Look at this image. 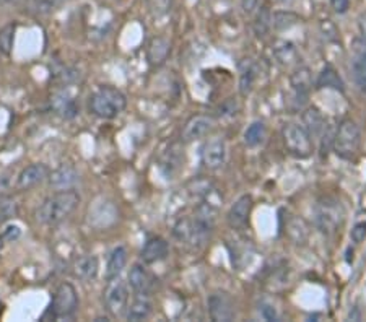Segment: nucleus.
Wrapping results in <instances>:
<instances>
[{"mask_svg": "<svg viewBox=\"0 0 366 322\" xmlns=\"http://www.w3.org/2000/svg\"><path fill=\"white\" fill-rule=\"evenodd\" d=\"M227 161V144L220 137L210 139L202 149V163L205 168L218 169Z\"/></svg>", "mask_w": 366, "mask_h": 322, "instance_id": "nucleus-10", "label": "nucleus"}, {"mask_svg": "<svg viewBox=\"0 0 366 322\" xmlns=\"http://www.w3.org/2000/svg\"><path fill=\"white\" fill-rule=\"evenodd\" d=\"M209 314L215 322H229L234 319L236 311L232 296L225 291H215L209 296Z\"/></svg>", "mask_w": 366, "mask_h": 322, "instance_id": "nucleus-8", "label": "nucleus"}, {"mask_svg": "<svg viewBox=\"0 0 366 322\" xmlns=\"http://www.w3.org/2000/svg\"><path fill=\"white\" fill-rule=\"evenodd\" d=\"M62 2L64 0H31V5L36 14L47 15L52 10H56Z\"/></svg>", "mask_w": 366, "mask_h": 322, "instance_id": "nucleus-31", "label": "nucleus"}, {"mask_svg": "<svg viewBox=\"0 0 366 322\" xmlns=\"http://www.w3.org/2000/svg\"><path fill=\"white\" fill-rule=\"evenodd\" d=\"M345 220V212L337 198L326 197L317 203L316 225L322 233L334 234Z\"/></svg>", "mask_w": 366, "mask_h": 322, "instance_id": "nucleus-4", "label": "nucleus"}, {"mask_svg": "<svg viewBox=\"0 0 366 322\" xmlns=\"http://www.w3.org/2000/svg\"><path fill=\"white\" fill-rule=\"evenodd\" d=\"M277 2L282 4V5H293L297 0H277Z\"/></svg>", "mask_w": 366, "mask_h": 322, "instance_id": "nucleus-39", "label": "nucleus"}, {"mask_svg": "<svg viewBox=\"0 0 366 322\" xmlns=\"http://www.w3.org/2000/svg\"><path fill=\"white\" fill-rule=\"evenodd\" d=\"M79 181H80L79 171L70 165H62L57 169H54L52 173H49V184L54 191L74 189V187L79 184Z\"/></svg>", "mask_w": 366, "mask_h": 322, "instance_id": "nucleus-12", "label": "nucleus"}, {"mask_svg": "<svg viewBox=\"0 0 366 322\" xmlns=\"http://www.w3.org/2000/svg\"><path fill=\"white\" fill-rule=\"evenodd\" d=\"M129 283L124 282L119 277L108 280L104 293H103V301L106 311L113 316H121L126 311L129 306Z\"/></svg>", "mask_w": 366, "mask_h": 322, "instance_id": "nucleus-7", "label": "nucleus"}, {"mask_svg": "<svg viewBox=\"0 0 366 322\" xmlns=\"http://www.w3.org/2000/svg\"><path fill=\"white\" fill-rule=\"evenodd\" d=\"M265 137H267V129H265V124L261 121H256L246 129L244 144L247 146H251V149H254V146L262 145Z\"/></svg>", "mask_w": 366, "mask_h": 322, "instance_id": "nucleus-23", "label": "nucleus"}, {"mask_svg": "<svg viewBox=\"0 0 366 322\" xmlns=\"http://www.w3.org/2000/svg\"><path fill=\"white\" fill-rule=\"evenodd\" d=\"M288 236H290L295 243L300 244L303 243L306 239V226L303 223V220L300 218H292L290 221H288Z\"/></svg>", "mask_w": 366, "mask_h": 322, "instance_id": "nucleus-29", "label": "nucleus"}, {"mask_svg": "<svg viewBox=\"0 0 366 322\" xmlns=\"http://www.w3.org/2000/svg\"><path fill=\"white\" fill-rule=\"evenodd\" d=\"M214 119L205 114H197V116H192L191 119L186 122L184 129H182L181 132V137L184 142H196L199 139H204L207 134L212 131V127H214Z\"/></svg>", "mask_w": 366, "mask_h": 322, "instance_id": "nucleus-11", "label": "nucleus"}, {"mask_svg": "<svg viewBox=\"0 0 366 322\" xmlns=\"http://www.w3.org/2000/svg\"><path fill=\"white\" fill-rule=\"evenodd\" d=\"M51 106L64 119H74V117L79 114V104H76V99L69 95V93L62 91L54 95L51 99Z\"/></svg>", "mask_w": 366, "mask_h": 322, "instance_id": "nucleus-19", "label": "nucleus"}, {"mask_svg": "<svg viewBox=\"0 0 366 322\" xmlns=\"http://www.w3.org/2000/svg\"><path fill=\"white\" fill-rule=\"evenodd\" d=\"M254 81H256V69H254L252 62L241 64V79H239V90L241 95L247 96L252 91Z\"/></svg>", "mask_w": 366, "mask_h": 322, "instance_id": "nucleus-27", "label": "nucleus"}, {"mask_svg": "<svg viewBox=\"0 0 366 322\" xmlns=\"http://www.w3.org/2000/svg\"><path fill=\"white\" fill-rule=\"evenodd\" d=\"M330 5H332L334 11H337V14H345L350 7V0H330Z\"/></svg>", "mask_w": 366, "mask_h": 322, "instance_id": "nucleus-34", "label": "nucleus"}, {"mask_svg": "<svg viewBox=\"0 0 366 322\" xmlns=\"http://www.w3.org/2000/svg\"><path fill=\"white\" fill-rule=\"evenodd\" d=\"M169 52V41L164 38H157L152 41L149 48V61L153 66H160L164 62V59L168 57Z\"/></svg>", "mask_w": 366, "mask_h": 322, "instance_id": "nucleus-24", "label": "nucleus"}, {"mask_svg": "<svg viewBox=\"0 0 366 322\" xmlns=\"http://www.w3.org/2000/svg\"><path fill=\"white\" fill-rule=\"evenodd\" d=\"M129 286L137 293L140 296L150 295V291L155 286V278L152 277V273L147 271L144 266L135 263L132 266L131 272H129Z\"/></svg>", "mask_w": 366, "mask_h": 322, "instance_id": "nucleus-13", "label": "nucleus"}, {"mask_svg": "<svg viewBox=\"0 0 366 322\" xmlns=\"http://www.w3.org/2000/svg\"><path fill=\"white\" fill-rule=\"evenodd\" d=\"M241 7H243L244 14L249 15L259 7V0H243V2H241Z\"/></svg>", "mask_w": 366, "mask_h": 322, "instance_id": "nucleus-35", "label": "nucleus"}, {"mask_svg": "<svg viewBox=\"0 0 366 322\" xmlns=\"http://www.w3.org/2000/svg\"><path fill=\"white\" fill-rule=\"evenodd\" d=\"M301 119H303L305 131L310 134L311 139L321 137L324 129H326V126H327L322 113L315 106L305 109V113H303V116H301Z\"/></svg>", "mask_w": 366, "mask_h": 322, "instance_id": "nucleus-18", "label": "nucleus"}, {"mask_svg": "<svg viewBox=\"0 0 366 322\" xmlns=\"http://www.w3.org/2000/svg\"><path fill=\"white\" fill-rule=\"evenodd\" d=\"M14 33H15L14 25L5 26L2 31H0V54L2 56L10 54L11 44H14Z\"/></svg>", "mask_w": 366, "mask_h": 322, "instance_id": "nucleus-30", "label": "nucleus"}, {"mask_svg": "<svg viewBox=\"0 0 366 322\" xmlns=\"http://www.w3.org/2000/svg\"><path fill=\"white\" fill-rule=\"evenodd\" d=\"M99 261L97 256H81L74 263V275L84 282H92L98 277Z\"/></svg>", "mask_w": 366, "mask_h": 322, "instance_id": "nucleus-17", "label": "nucleus"}, {"mask_svg": "<svg viewBox=\"0 0 366 322\" xmlns=\"http://www.w3.org/2000/svg\"><path fill=\"white\" fill-rule=\"evenodd\" d=\"M126 108V95L114 86H99L90 98V111L99 119H114Z\"/></svg>", "mask_w": 366, "mask_h": 322, "instance_id": "nucleus-2", "label": "nucleus"}, {"mask_svg": "<svg viewBox=\"0 0 366 322\" xmlns=\"http://www.w3.org/2000/svg\"><path fill=\"white\" fill-rule=\"evenodd\" d=\"M360 145H362V132L355 121L344 119L339 124L334 137V151L342 160H352L355 158Z\"/></svg>", "mask_w": 366, "mask_h": 322, "instance_id": "nucleus-3", "label": "nucleus"}, {"mask_svg": "<svg viewBox=\"0 0 366 322\" xmlns=\"http://www.w3.org/2000/svg\"><path fill=\"white\" fill-rule=\"evenodd\" d=\"M169 253V246L160 236H153L150 239H147V243L144 244L140 253V259L145 263H155L163 261L164 257Z\"/></svg>", "mask_w": 366, "mask_h": 322, "instance_id": "nucleus-15", "label": "nucleus"}, {"mask_svg": "<svg viewBox=\"0 0 366 322\" xmlns=\"http://www.w3.org/2000/svg\"><path fill=\"white\" fill-rule=\"evenodd\" d=\"M352 74L357 88L363 93V95H366V51L360 52V54L353 59Z\"/></svg>", "mask_w": 366, "mask_h": 322, "instance_id": "nucleus-22", "label": "nucleus"}, {"mask_svg": "<svg viewBox=\"0 0 366 322\" xmlns=\"http://www.w3.org/2000/svg\"><path fill=\"white\" fill-rule=\"evenodd\" d=\"M292 90H293V96H295V103L297 106H301L308 98V93L312 86V80H311V74L306 67L298 69L297 72L292 75Z\"/></svg>", "mask_w": 366, "mask_h": 322, "instance_id": "nucleus-16", "label": "nucleus"}, {"mask_svg": "<svg viewBox=\"0 0 366 322\" xmlns=\"http://www.w3.org/2000/svg\"><path fill=\"white\" fill-rule=\"evenodd\" d=\"M350 236L353 239V243H357V244L363 243L366 239V221H360V223L353 226Z\"/></svg>", "mask_w": 366, "mask_h": 322, "instance_id": "nucleus-33", "label": "nucleus"}, {"mask_svg": "<svg viewBox=\"0 0 366 322\" xmlns=\"http://www.w3.org/2000/svg\"><path fill=\"white\" fill-rule=\"evenodd\" d=\"M23 0H0L2 5H20Z\"/></svg>", "mask_w": 366, "mask_h": 322, "instance_id": "nucleus-38", "label": "nucleus"}, {"mask_svg": "<svg viewBox=\"0 0 366 322\" xmlns=\"http://www.w3.org/2000/svg\"><path fill=\"white\" fill-rule=\"evenodd\" d=\"M152 311H153V306L149 298L139 295V298H135V300L131 303V306H127L126 318L127 321H132V322L145 321L150 318Z\"/></svg>", "mask_w": 366, "mask_h": 322, "instance_id": "nucleus-21", "label": "nucleus"}, {"mask_svg": "<svg viewBox=\"0 0 366 322\" xmlns=\"http://www.w3.org/2000/svg\"><path fill=\"white\" fill-rule=\"evenodd\" d=\"M127 263V249L124 246H117L108 257V263H106V280L117 278L126 268Z\"/></svg>", "mask_w": 366, "mask_h": 322, "instance_id": "nucleus-20", "label": "nucleus"}, {"mask_svg": "<svg viewBox=\"0 0 366 322\" xmlns=\"http://www.w3.org/2000/svg\"><path fill=\"white\" fill-rule=\"evenodd\" d=\"M317 88H334V90L344 91V84L339 77V74L335 72L334 67L326 66L322 69V72L320 74V79L316 81Z\"/></svg>", "mask_w": 366, "mask_h": 322, "instance_id": "nucleus-26", "label": "nucleus"}, {"mask_svg": "<svg viewBox=\"0 0 366 322\" xmlns=\"http://www.w3.org/2000/svg\"><path fill=\"white\" fill-rule=\"evenodd\" d=\"M360 31H362V36L366 39V15L360 21Z\"/></svg>", "mask_w": 366, "mask_h": 322, "instance_id": "nucleus-37", "label": "nucleus"}, {"mask_svg": "<svg viewBox=\"0 0 366 322\" xmlns=\"http://www.w3.org/2000/svg\"><path fill=\"white\" fill-rule=\"evenodd\" d=\"M274 54L277 61L283 66H290L295 61H297V48L290 43V41H277L274 46Z\"/></svg>", "mask_w": 366, "mask_h": 322, "instance_id": "nucleus-25", "label": "nucleus"}, {"mask_svg": "<svg viewBox=\"0 0 366 322\" xmlns=\"http://www.w3.org/2000/svg\"><path fill=\"white\" fill-rule=\"evenodd\" d=\"M49 168L44 163H33L26 168L21 169V173L16 178V189L19 191H29L33 187L44 183L46 179H49Z\"/></svg>", "mask_w": 366, "mask_h": 322, "instance_id": "nucleus-9", "label": "nucleus"}, {"mask_svg": "<svg viewBox=\"0 0 366 322\" xmlns=\"http://www.w3.org/2000/svg\"><path fill=\"white\" fill-rule=\"evenodd\" d=\"M80 201L81 197L75 189L57 191L54 196L44 198V202L36 208L34 216H36L38 223L44 226L61 225L75 212Z\"/></svg>", "mask_w": 366, "mask_h": 322, "instance_id": "nucleus-1", "label": "nucleus"}, {"mask_svg": "<svg viewBox=\"0 0 366 322\" xmlns=\"http://www.w3.org/2000/svg\"><path fill=\"white\" fill-rule=\"evenodd\" d=\"M79 309V295L72 283H62L57 286L52 298L49 313L54 319H69Z\"/></svg>", "mask_w": 366, "mask_h": 322, "instance_id": "nucleus-5", "label": "nucleus"}, {"mask_svg": "<svg viewBox=\"0 0 366 322\" xmlns=\"http://www.w3.org/2000/svg\"><path fill=\"white\" fill-rule=\"evenodd\" d=\"M270 26H272V15H270V11L264 7L259 11L256 23H254V31H256L259 38H264L265 34L269 33Z\"/></svg>", "mask_w": 366, "mask_h": 322, "instance_id": "nucleus-28", "label": "nucleus"}, {"mask_svg": "<svg viewBox=\"0 0 366 322\" xmlns=\"http://www.w3.org/2000/svg\"><path fill=\"white\" fill-rule=\"evenodd\" d=\"M251 210H252V197L247 194L241 196L238 201L232 205V208H229L228 225L234 228V230L243 228L247 223V220H249Z\"/></svg>", "mask_w": 366, "mask_h": 322, "instance_id": "nucleus-14", "label": "nucleus"}, {"mask_svg": "<svg viewBox=\"0 0 366 322\" xmlns=\"http://www.w3.org/2000/svg\"><path fill=\"white\" fill-rule=\"evenodd\" d=\"M264 318L269 319V321H275V319H277L275 309L270 308V306H265V308H264Z\"/></svg>", "mask_w": 366, "mask_h": 322, "instance_id": "nucleus-36", "label": "nucleus"}, {"mask_svg": "<svg viewBox=\"0 0 366 322\" xmlns=\"http://www.w3.org/2000/svg\"><path fill=\"white\" fill-rule=\"evenodd\" d=\"M16 213V205L10 198H0V220L10 218Z\"/></svg>", "mask_w": 366, "mask_h": 322, "instance_id": "nucleus-32", "label": "nucleus"}, {"mask_svg": "<svg viewBox=\"0 0 366 322\" xmlns=\"http://www.w3.org/2000/svg\"><path fill=\"white\" fill-rule=\"evenodd\" d=\"M283 144L288 154L295 158H308L312 154V139L300 124H287L282 131Z\"/></svg>", "mask_w": 366, "mask_h": 322, "instance_id": "nucleus-6", "label": "nucleus"}]
</instances>
